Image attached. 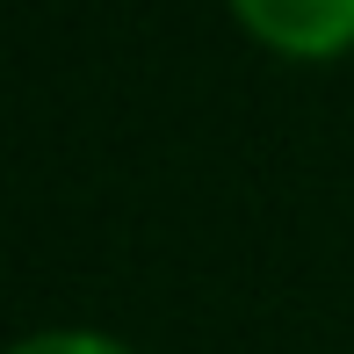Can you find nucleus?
Segmentation results:
<instances>
[{
	"label": "nucleus",
	"mask_w": 354,
	"mask_h": 354,
	"mask_svg": "<svg viewBox=\"0 0 354 354\" xmlns=\"http://www.w3.org/2000/svg\"><path fill=\"white\" fill-rule=\"evenodd\" d=\"M239 29L297 66H333L354 51V0H232Z\"/></svg>",
	"instance_id": "obj_1"
},
{
	"label": "nucleus",
	"mask_w": 354,
	"mask_h": 354,
	"mask_svg": "<svg viewBox=\"0 0 354 354\" xmlns=\"http://www.w3.org/2000/svg\"><path fill=\"white\" fill-rule=\"evenodd\" d=\"M8 354H131L116 333H94V326H51V333H29Z\"/></svg>",
	"instance_id": "obj_2"
}]
</instances>
